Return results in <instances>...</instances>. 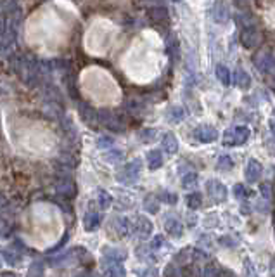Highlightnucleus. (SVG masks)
Instances as JSON below:
<instances>
[{"mask_svg":"<svg viewBox=\"0 0 275 277\" xmlns=\"http://www.w3.org/2000/svg\"><path fill=\"white\" fill-rule=\"evenodd\" d=\"M83 260H90L89 253H87L85 248L77 246L54 255V258H50V263H52V267H64L67 263H77V262H83Z\"/></svg>","mask_w":275,"mask_h":277,"instance_id":"nucleus-1","label":"nucleus"},{"mask_svg":"<svg viewBox=\"0 0 275 277\" xmlns=\"http://www.w3.org/2000/svg\"><path fill=\"white\" fill-rule=\"evenodd\" d=\"M249 137V130L244 126H236L234 130H229L225 133V144L227 146H241L248 141Z\"/></svg>","mask_w":275,"mask_h":277,"instance_id":"nucleus-2","label":"nucleus"},{"mask_svg":"<svg viewBox=\"0 0 275 277\" xmlns=\"http://www.w3.org/2000/svg\"><path fill=\"white\" fill-rule=\"evenodd\" d=\"M139 173H141V161L135 160L123 168V172L119 173L118 179L119 182H123V184H133V182L139 179Z\"/></svg>","mask_w":275,"mask_h":277,"instance_id":"nucleus-3","label":"nucleus"},{"mask_svg":"<svg viewBox=\"0 0 275 277\" xmlns=\"http://www.w3.org/2000/svg\"><path fill=\"white\" fill-rule=\"evenodd\" d=\"M206 191H208V196L215 203H223L227 199V187L218 180H210L206 184Z\"/></svg>","mask_w":275,"mask_h":277,"instance_id":"nucleus-4","label":"nucleus"},{"mask_svg":"<svg viewBox=\"0 0 275 277\" xmlns=\"http://www.w3.org/2000/svg\"><path fill=\"white\" fill-rule=\"evenodd\" d=\"M165 231L173 237H182L183 236V224L177 217L166 215L165 217Z\"/></svg>","mask_w":275,"mask_h":277,"instance_id":"nucleus-5","label":"nucleus"},{"mask_svg":"<svg viewBox=\"0 0 275 277\" xmlns=\"http://www.w3.org/2000/svg\"><path fill=\"white\" fill-rule=\"evenodd\" d=\"M2 258L6 260V263L13 265V267H18V265L23 262V251H19L16 246L4 248L2 249Z\"/></svg>","mask_w":275,"mask_h":277,"instance_id":"nucleus-6","label":"nucleus"},{"mask_svg":"<svg viewBox=\"0 0 275 277\" xmlns=\"http://www.w3.org/2000/svg\"><path fill=\"white\" fill-rule=\"evenodd\" d=\"M128 253L125 249L119 248H111V246H104L102 248V258L104 260H111V262H125Z\"/></svg>","mask_w":275,"mask_h":277,"instance_id":"nucleus-7","label":"nucleus"},{"mask_svg":"<svg viewBox=\"0 0 275 277\" xmlns=\"http://www.w3.org/2000/svg\"><path fill=\"white\" fill-rule=\"evenodd\" d=\"M135 232H137L139 236H142L146 239V237L151 236V232H153V222H151L147 217H142L139 215L137 219H135Z\"/></svg>","mask_w":275,"mask_h":277,"instance_id":"nucleus-8","label":"nucleus"},{"mask_svg":"<svg viewBox=\"0 0 275 277\" xmlns=\"http://www.w3.org/2000/svg\"><path fill=\"white\" fill-rule=\"evenodd\" d=\"M104 275L106 277H126V270L121 265V262L104 260Z\"/></svg>","mask_w":275,"mask_h":277,"instance_id":"nucleus-9","label":"nucleus"},{"mask_svg":"<svg viewBox=\"0 0 275 277\" xmlns=\"http://www.w3.org/2000/svg\"><path fill=\"white\" fill-rule=\"evenodd\" d=\"M246 180L249 182V184H254V182H258V179L261 177V165L258 163L256 160H251L248 166H246Z\"/></svg>","mask_w":275,"mask_h":277,"instance_id":"nucleus-10","label":"nucleus"},{"mask_svg":"<svg viewBox=\"0 0 275 277\" xmlns=\"http://www.w3.org/2000/svg\"><path fill=\"white\" fill-rule=\"evenodd\" d=\"M111 227L114 229L118 237H125V236H128V232H130V222L128 219H125V217H114Z\"/></svg>","mask_w":275,"mask_h":277,"instance_id":"nucleus-11","label":"nucleus"},{"mask_svg":"<svg viewBox=\"0 0 275 277\" xmlns=\"http://www.w3.org/2000/svg\"><path fill=\"white\" fill-rule=\"evenodd\" d=\"M194 135H196L197 141H201V142H213V141H217L218 133L213 126H199L196 132H194Z\"/></svg>","mask_w":275,"mask_h":277,"instance_id":"nucleus-12","label":"nucleus"},{"mask_svg":"<svg viewBox=\"0 0 275 277\" xmlns=\"http://www.w3.org/2000/svg\"><path fill=\"white\" fill-rule=\"evenodd\" d=\"M101 225V215L97 212H89L83 219V227H85L87 232H94L99 229Z\"/></svg>","mask_w":275,"mask_h":277,"instance_id":"nucleus-13","label":"nucleus"},{"mask_svg":"<svg viewBox=\"0 0 275 277\" xmlns=\"http://www.w3.org/2000/svg\"><path fill=\"white\" fill-rule=\"evenodd\" d=\"M163 148H165V151L170 153V154H173L175 151H177L178 142H177V138H175L173 133H166V135L163 137Z\"/></svg>","mask_w":275,"mask_h":277,"instance_id":"nucleus-14","label":"nucleus"},{"mask_svg":"<svg viewBox=\"0 0 275 277\" xmlns=\"http://www.w3.org/2000/svg\"><path fill=\"white\" fill-rule=\"evenodd\" d=\"M147 163H149V168L151 170H158L159 166L163 165V156H161V153L159 151H151L149 154H147Z\"/></svg>","mask_w":275,"mask_h":277,"instance_id":"nucleus-15","label":"nucleus"},{"mask_svg":"<svg viewBox=\"0 0 275 277\" xmlns=\"http://www.w3.org/2000/svg\"><path fill=\"white\" fill-rule=\"evenodd\" d=\"M28 277H45V267L40 260H35L28 268Z\"/></svg>","mask_w":275,"mask_h":277,"instance_id":"nucleus-16","label":"nucleus"},{"mask_svg":"<svg viewBox=\"0 0 275 277\" xmlns=\"http://www.w3.org/2000/svg\"><path fill=\"white\" fill-rule=\"evenodd\" d=\"M153 251L154 249L151 248V246H139L137 248V255H139V258L141 260H144V262H156V256L153 255Z\"/></svg>","mask_w":275,"mask_h":277,"instance_id":"nucleus-17","label":"nucleus"},{"mask_svg":"<svg viewBox=\"0 0 275 277\" xmlns=\"http://www.w3.org/2000/svg\"><path fill=\"white\" fill-rule=\"evenodd\" d=\"M144 208H146V212H149V213H158L159 212V203H158V197L156 196H146V199H144Z\"/></svg>","mask_w":275,"mask_h":277,"instance_id":"nucleus-18","label":"nucleus"},{"mask_svg":"<svg viewBox=\"0 0 275 277\" xmlns=\"http://www.w3.org/2000/svg\"><path fill=\"white\" fill-rule=\"evenodd\" d=\"M202 204V196L199 192H192L187 196V206L190 210H197Z\"/></svg>","mask_w":275,"mask_h":277,"instance_id":"nucleus-19","label":"nucleus"},{"mask_svg":"<svg viewBox=\"0 0 275 277\" xmlns=\"http://www.w3.org/2000/svg\"><path fill=\"white\" fill-rule=\"evenodd\" d=\"M196 184H197V173H194V172L187 173V175L182 179V185H183V187H185V189H192V187H196Z\"/></svg>","mask_w":275,"mask_h":277,"instance_id":"nucleus-20","label":"nucleus"},{"mask_svg":"<svg viewBox=\"0 0 275 277\" xmlns=\"http://www.w3.org/2000/svg\"><path fill=\"white\" fill-rule=\"evenodd\" d=\"M232 166H234V161L230 160V156H220V160H218V170L229 172Z\"/></svg>","mask_w":275,"mask_h":277,"instance_id":"nucleus-21","label":"nucleus"},{"mask_svg":"<svg viewBox=\"0 0 275 277\" xmlns=\"http://www.w3.org/2000/svg\"><path fill=\"white\" fill-rule=\"evenodd\" d=\"M202 277H222V268H217L215 265H206Z\"/></svg>","mask_w":275,"mask_h":277,"instance_id":"nucleus-22","label":"nucleus"},{"mask_svg":"<svg viewBox=\"0 0 275 277\" xmlns=\"http://www.w3.org/2000/svg\"><path fill=\"white\" fill-rule=\"evenodd\" d=\"M244 277H258L256 268H254V265L249 258L244 260Z\"/></svg>","mask_w":275,"mask_h":277,"instance_id":"nucleus-23","label":"nucleus"},{"mask_svg":"<svg viewBox=\"0 0 275 277\" xmlns=\"http://www.w3.org/2000/svg\"><path fill=\"white\" fill-rule=\"evenodd\" d=\"M99 203H101L102 208H109V204L113 203V197L109 196V192L99 191Z\"/></svg>","mask_w":275,"mask_h":277,"instance_id":"nucleus-24","label":"nucleus"},{"mask_svg":"<svg viewBox=\"0 0 275 277\" xmlns=\"http://www.w3.org/2000/svg\"><path fill=\"white\" fill-rule=\"evenodd\" d=\"M149 246L153 248L154 251H158V249L165 248V246H166V241H165V237H163V236H154V237H153V241H151V244H149Z\"/></svg>","mask_w":275,"mask_h":277,"instance_id":"nucleus-25","label":"nucleus"},{"mask_svg":"<svg viewBox=\"0 0 275 277\" xmlns=\"http://www.w3.org/2000/svg\"><path fill=\"white\" fill-rule=\"evenodd\" d=\"M177 199H178V197L175 196L173 192L163 191L161 194H159V201H165V203H168V204H175V203H177Z\"/></svg>","mask_w":275,"mask_h":277,"instance_id":"nucleus-26","label":"nucleus"},{"mask_svg":"<svg viewBox=\"0 0 275 277\" xmlns=\"http://www.w3.org/2000/svg\"><path fill=\"white\" fill-rule=\"evenodd\" d=\"M218 243H220L222 246L234 248V246H237V244H239V241H237V239H234L232 236H222L220 239H218Z\"/></svg>","mask_w":275,"mask_h":277,"instance_id":"nucleus-27","label":"nucleus"},{"mask_svg":"<svg viewBox=\"0 0 275 277\" xmlns=\"http://www.w3.org/2000/svg\"><path fill=\"white\" fill-rule=\"evenodd\" d=\"M217 77L218 78H220V80L223 82V83H225V85H227V83H229V80H230V75H229V70H227L225 68V66H218V68H217Z\"/></svg>","mask_w":275,"mask_h":277,"instance_id":"nucleus-28","label":"nucleus"},{"mask_svg":"<svg viewBox=\"0 0 275 277\" xmlns=\"http://www.w3.org/2000/svg\"><path fill=\"white\" fill-rule=\"evenodd\" d=\"M248 191H246V187L242 184H237L236 187H234V196L239 197V199H244V197H248Z\"/></svg>","mask_w":275,"mask_h":277,"instance_id":"nucleus-29","label":"nucleus"},{"mask_svg":"<svg viewBox=\"0 0 275 277\" xmlns=\"http://www.w3.org/2000/svg\"><path fill=\"white\" fill-rule=\"evenodd\" d=\"M139 277H158V270L154 267H146L144 270L139 272Z\"/></svg>","mask_w":275,"mask_h":277,"instance_id":"nucleus-30","label":"nucleus"},{"mask_svg":"<svg viewBox=\"0 0 275 277\" xmlns=\"http://www.w3.org/2000/svg\"><path fill=\"white\" fill-rule=\"evenodd\" d=\"M67 237H70V236H64V237H62V241H61V243H59L57 244V246H54V248H50L49 249V251H47V253H49V255H57V253H59V249H61L62 246H64V244H66V241H67Z\"/></svg>","mask_w":275,"mask_h":277,"instance_id":"nucleus-31","label":"nucleus"},{"mask_svg":"<svg viewBox=\"0 0 275 277\" xmlns=\"http://www.w3.org/2000/svg\"><path fill=\"white\" fill-rule=\"evenodd\" d=\"M173 116H175V120H182V118H183V111L178 109V108H175L173 109Z\"/></svg>","mask_w":275,"mask_h":277,"instance_id":"nucleus-32","label":"nucleus"},{"mask_svg":"<svg viewBox=\"0 0 275 277\" xmlns=\"http://www.w3.org/2000/svg\"><path fill=\"white\" fill-rule=\"evenodd\" d=\"M263 196H265V197H270V187H268V185H266V184H263Z\"/></svg>","mask_w":275,"mask_h":277,"instance_id":"nucleus-33","label":"nucleus"},{"mask_svg":"<svg viewBox=\"0 0 275 277\" xmlns=\"http://www.w3.org/2000/svg\"><path fill=\"white\" fill-rule=\"evenodd\" d=\"M270 274H272V277H275V256L272 258V262H270Z\"/></svg>","mask_w":275,"mask_h":277,"instance_id":"nucleus-34","label":"nucleus"},{"mask_svg":"<svg viewBox=\"0 0 275 277\" xmlns=\"http://www.w3.org/2000/svg\"><path fill=\"white\" fill-rule=\"evenodd\" d=\"M0 277H18V275L13 274V272H2V275Z\"/></svg>","mask_w":275,"mask_h":277,"instance_id":"nucleus-35","label":"nucleus"}]
</instances>
